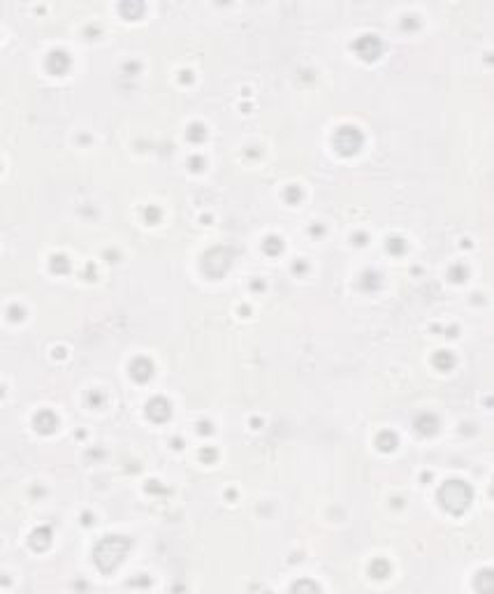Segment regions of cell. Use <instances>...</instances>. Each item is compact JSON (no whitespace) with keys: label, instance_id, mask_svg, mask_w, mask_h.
Listing matches in <instances>:
<instances>
[{"label":"cell","instance_id":"1","mask_svg":"<svg viewBox=\"0 0 494 594\" xmlns=\"http://www.w3.org/2000/svg\"><path fill=\"white\" fill-rule=\"evenodd\" d=\"M128 546H130V543H128L126 536H107V539H102L95 548L97 569L105 571V573H112V571L116 569L118 562L126 557Z\"/></svg>","mask_w":494,"mask_h":594},{"label":"cell","instance_id":"18","mask_svg":"<svg viewBox=\"0 0 494 594\" xmlns=\"http://www.w3.org/2000/svg\"><path fill=\"white\" fill-rule=\"evenodd\" d=\"M292 589H318V587H315V585H311V583H297Z\"/></svg>","mask_w":494,"mask_h":594},{"label":"cell","instance_id":"15","mask_svg":"<svg viewBox=\"0 0 494 594\" xmlns=\"http://www.w3.org/2000/svg\"><path fill=\"white\" fill-rule=\"evenodd\" d=\"M436 365H439V367H448V365H452V358L448 355L446 351H441L439 355H436Z\"/></svg>","mask_w":494,"mask_h":594},{"label":"cell","instance_id":"2","mask_svg":"<svg viewBox=\"0 0 494 594\" xmlns=\"http://www.w3.org/2000/svg\"><path fill=\"white\" fill-rule=\"evenodd\" d=\"M439 499H441L443 508L450 513H462L471 502V490L466 483L462 481H448L446 485L439 492Z\"/></svg>","mask_w":494,"mask_h":594},{"label":"cell","instance_id":"5","mask_svg":"<svg viewBox=\"0 0 494 594\" xmlns=\"http://www.w3.org/2000/svg\"><path fill=\"white\" fill-rule=\"evenodd\" d=\"M146 411H149V418L155 420V423H163V420L170 418V404H167L163 397H155V400H151L149 406H146Z\"/></svg>","mask_w":494,"mask_h":594},{"label":"cell","instance_id":"4","mask_svg":"<svg viewBox=\"0 0 494 594\" xmlns=\"http://www.w3.org/2000/svg\"><path fill=\"white\" fill-rule=\"evenodd\" d=\"M355 49L360 51V56H364V58H376L378 51H381V42H378L373 35H364V37H360L358 42H355Z\"/></svg>","mask_w":494,"mask_h":594},{"label":"cell","instance_id":"11","mask_svg":"<svg viewBox=\"0 0 494 594\" xmlns=\"http://www.w3.org/2000/svg\"><path fill=\"white\" fill-rule=\"evenodd\" d=\"M49 536H51V531H49V529H37L33 534V546L35 548H44L49 543Z\"/></svg>","mask_w":494,"mask_h":594},{"label":"cell","instance_id":"14","mask_svg":"<svg viewBox=\"0 0 494 594\" xmlns=\"http://www.w3.org/2000/svg\"><path fill=\"white\" fill-rule=\"evenodd\" d=\"M265 249L269 251V253H279V249H281V242H279L276 237H269L265 244Z\"/></svg>","mask_w":494,"mask_h":594},{"label":"cell","instance_id":"8","mask_svg":"<svg viewBox=\"0 0 494 594\" xmlns=\"http://www.w3.org/2000/svg\"><path fill=\"white\" fill-rule=\"evenodd\" d=\"M221 255V249H216V251H211V253L207 255V272L211 274V269H213V265H218V274H223L225 269H228V265H230V255L228 258H218Z\"/></svg>","mask_w":494,"mask_h":594},{"label":"cell","instance_id":"9","mask_svg":"<svg viewBox=\"0 0 494 594\" xmlns=\"http://www.w3.org/2000/svg\"><path fill=\"white\" fill-rule=\"evenodd\" d=\"M132 376H135L137 381H146L151 376V362L144 360V358L135 360V362H132Z\"/></svg>","mask_w":494,"mask_h":594},{"label":"cell","instance_id":"6","mask_svg":"<svg viewBox=\"0 0 494 594\" xmlns=\"http://www.w3.org/2000/svg\"><path fill=\"white\" fill-rule=\"evenodd\" d=\"M68 54L65 51H53L51 56H49V61H47V68L51 70V72H56V74H61L63 72L65 68H68Z\"/></svg>","mask_w":494,"mask_h":594},{"label":"cell","instance_id":"12","mask_svg":"<svg viewBox=\"0 0 494 594\" xmlns=\"http://www.w3.org/2000/svg\"><path fill=\"white\" fill-rule=\"evenodd\" d=\"M388 571H390L388 562L378 560V562H373V564H371V573L376 576V578H385V576H388Z\"/></svg>","mask_w":494,"mask_h":594},{"label":"cell","instance_id":"7","mask_svg":"<svg viewBox=\"0 0 494 594\" xmlns=\"http://www.w3.org/2000/svg\"><path fill=\"white\" fill-rule=\"evenodd\" d=\"M35 427L39 429V432H51L53 427H56V415L51 413V411H42V413L35 415Z\"/></svg>","mask_w":494,"mask_h":594},{"label":"cell","instance_id":"10","mask_svg":"<svg viewBox=\"0 0 494 594\" xmlns=\"http://www.w3.org/2000/svg\"><path fill=\"white\" fill-rule=\"evenodd\" d=\"M416 427L420 429L422 434H431L436 429V420L431 418V415H420V418L416 420Z\"/></svg>","mask_w":494,"mask_h":594},{"label":"cell","instance_id":"17","mask_svg":"<svg viewBox=\"0 0 494 594\" xmlns=\"http://www.w3.org/2000/svg\"><path fill=\"white\" fill-rule=\"evenodd\" d=\"M390 251H404V244H402V239H390Z\"/></svg>","mask_w":494,"mask_h":594},{"label":"cell","instance_id":"3","mask_svg":"<svg viewBox=\"0 0 494 594\" xmlns=\"http://www.w3.org/2000/svg\"><path fill=\"white\" fill-rule=\"evenodd\" d=\"M360 144H362V135L350 126L339 128V132L334 135V146L341 153H355V149H360Z\"/></svg>","mask_w":494,"mask_h":594},{"label":"cell","instance_id":"16","mask_svg":"<svg viewBox=\"0 0 494 594\" xmlns=\"http://www.w3.org/2000/svg\"><path fill=\"white\" fill-rule=\"evenodd\" d=\"M53 260H56V263H53V269H56V272H65V269H68V260H65L63 255H56Z\"/></svg>","mask_w":494,"mask_h":594},{"label":"cell","instance_id":"13","mask_svg":"<svg viewBox=\"0 0 494 594\" xmlns=\"http://www.w3.org/2000/svg\"><path fill=\"white\" fill-rule=\"evenodd\" d=\"M376 443H378V446H381L383 450H390V448H392V446H397V439H394L392 434H388V432H385V434H381V437H378V441H376Z\"/></svg>","mask_w":494,"mask_h":594}]
</instances>
